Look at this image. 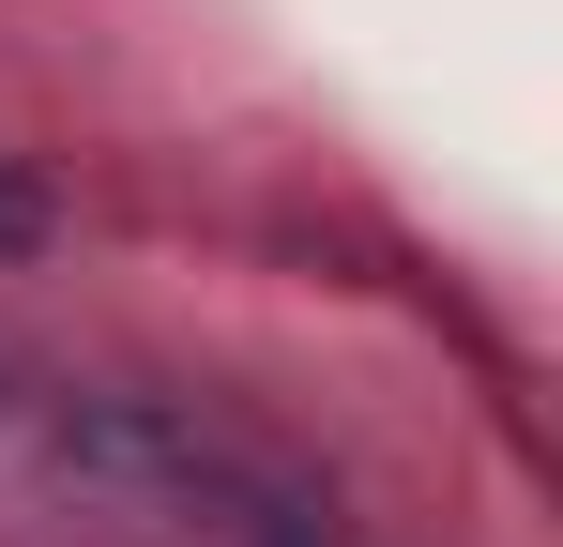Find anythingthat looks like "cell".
Instances as JSON below:
<instances>
[{
	"instance_id": "6da1fadb",
	"label": "cell",
	"mask_w": 563,
	"mask_h": 547,
	"mask_svg": "<svg viewBox=\"0 0 563 547\" xmlns=\"http://www.w3.org/2000/svg\"><path fill=\"white\" fill-rule=\"evenodd\" d=\"M0 244H46V198L31 182H0Z\"/></svg>"
}]
</instances>
